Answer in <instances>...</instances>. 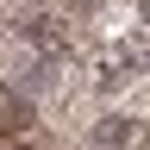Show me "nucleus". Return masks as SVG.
<instances>
[{
  "instance_id": "f257e3e1",
  "label": "nucleus",
  "mask_w": 150,
  "mask_h": 150,
  "mask_svg": "<svg viewBox=\"0 0 150 150\" xmlns=\"http://www.w3.org/2000/svg\"><path fill=\"white\" fill-rule=\"evenodd\" d=\"M100 131H106V144H138V125L131 119H106Z\"/></svg>"
}]
</instances>
